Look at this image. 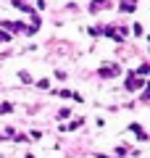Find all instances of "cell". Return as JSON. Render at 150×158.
Returning <instances> with one entry per match:
<instances>
[{"mask_svg": "<svg viewBox=\"0 0 150 158\" xmlns=\"http://www.w3.org/2000/svg\"><path fill=\"white\" fill-rule=\"evenodd\" d=\"M6 40H11V34H8V32H0V42H6Z\"/></svg>", "mask_w": 150, "mask_h": 158, "instance_id": "obj_11", "label": "cell"}, {"mask_svg": "<svg viewBox=\"0 0 150 158\" xmlns=\"http://www.w3.org/2000/svg\"><path fill=\"white\" fill-rule=\"evenodd\" d=\"M13 6H16L19 11H27V13H32V6H27V0H13Z\"/></svg>", "mask_w": 150, "mask_h": 158, "instance_id": "obj_5", "label": "cell"}, {"mask_svg": "<svg viewBox=\"0 0 150 158\" xmlns=\"http://www.w3.org/2000/svg\"><path fill=\"white\" fill-rule=\"evenodd\" d=\"M129 129L134 132V137H140V140H148V135H145V129H142V127H140V124H132V127H129Z\"/></svg>", "mask_w": 150, "mask_h": 158, "instance_id": "obj_4", "label": "cell"}, {"mask_svg": "<svg viewBox=\"0 0 150 158\" xmlns=\"http://www.w3.org/2000/svg\"><path fill=\"white\" fill-rule=\"evenodd\" d=\"M11 111H13L11 103H0V113H11Z\"/></svg>", "mask_w": 150, "mask_h": 158, "instance_id": "obj_7", "label": "cell"}, {"mask_svg": "<svg viewBox=\"0 0 150 158\" xmlns=\"http://www.w3.org/2000/svg\"><path fill=\"white\" fill-rule=\"evenodd\" d=\"M3 27H6V29H11V32H24V29H27L21 21H6Z\"/></svg>", "mask_w": 150, "mask_h": 158, "instance_id": "obj_2", "label": "cell"}, {"mask_svg": "<svg viewBox=\"0 0 150 158\" xmlns=\"http://www.w3.org/2000/svg\"><path fill=\"white\" fill-rule=\"evenodd\" d=\"M0 140H3V135H0Z\"/></svg>", "mask_w": 150, "mask_h": 158, "instance_id": "obj_12", "label": "cell"}, {"mask_svg": "<svg viewBox=\"0 0 150 158\" xmlns=\"http://www.w3.org/2000/svg\"><path fill=\"white\" fill-rule=\"evenodd\" d=\"M132 32H134V37H142V24H134Z\"/></svg>", "mask_w": 150, "mask_h": 158, "instance_id": "obj_8", "label": "cell"}, {"mask_svg": "<svg viewBox=\"0 0 150 158\" xmlns=\"http://www.w3.org/2000/svg\"><path fill=\"white\" fill-rule=\"evenodd\" d=\"M134 74H140V77H148V63H142V66H140V71H134Z\"/></svg>", "mask_w": 150, "mask_h": 158, "instance_id": "obj_10", "label": "cell"}, {"mask_svg": "<svg viewBox=\"0 0 150 158\" xmlns=\"http://www.w3.org/2000/svg\"><path fill=\"white\" fill-rule=\"evenodd\" d=\"M71 116V111H69V108H61V111H58V118H69Z\"/></svg>", "mask_w": 150, "mask_h": 158, "instance_id": "obj_9", "label": "cell"}, {"mask_svg": "<svg viewBox=\"0 0 150 158\" xmlns=\"http://www.w3.org/2000/svg\"><path fill=\"white\" fill-rule=\"evenodd\" d=\"M103 6H106V0H92V3H90V11H103Z\"/></svg>", "mask_w": 150, "mask_h": 158, "instance_id": "obj_6", "label": "cell"}, {"mask_svg": "<svg viewBox=\"0 0 150 158\" xmlns=\"http://www.w3.org/2000/svg\"><path fill=\"white\" fill-rule=\"evenodd\" d=\"M137 8V0H121V11L124 13H132Z\"/></svg>", "mask_w": 150, "mask_h": 158, "instance_id": "obj_3", "label": "cell"}, {"mask_svg": "<svg viewBox=\"0 0 150 158\" xmlns=\"http://www.w3.org/2000/svg\"><path fill=\"white\" fill-rule=\"evenodd\" d=\"M100 77L103 79H111V77H119V74H121V66H119V63H106V66H100Z\"/></svg>", "mask_w": 150, "mask_h": 158, "instance_id": "obj_1", "label": "cell"}]
</instances>
